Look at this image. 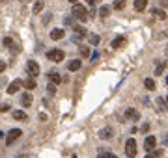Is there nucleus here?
<instances>
[{
	"label": "nucleus",
	"mask_w": 168,
	"mask_h": 158,
	"mask_svg": "<svg viewBox=\"0 0 168 158\" xmlns=\"http://www.w3.org/2000/svg\"><path fill=\"white\" fill-rule=\"evenodd\" d=\"M71 13H73V17H75L77 20H80V22H86V20L90 19V13H88V9H86L82 4H73Z\"/></svg>",
	"instance_id": "1"
},
{
	"label": "nucleus",
	"mask_w": 168,
	"mask_h": 158,
	"mask_svg": "<svg viewBox=\"0 0 168 158\" xmlns=\"http://www.w3.org/2000/svg\"><path fill=\"white\" fill-rule=\"evenodd\" d=\"M47 58H49L50 61H54V63H60V61H64L65 54H64V50H60V48H52V50L47 52Z\"/></svg>",
	"instance_id": "2"
},
{
	"label": "nucleus",
	"mask_w": 168,
	"mask_h": 158,
	"mask_svg": "<svg viewBox=\"0 0 168 158\" xmlns=\"http://www.w3.org/2000/svg\"><path fill=\"white\" fill-rule=\"evenodd\" d=\"M125 155L129 158L137 156V140H135V138H129V140L125 142Z\"/></svg>",
	"instance_id": "3"
},
{
	"label": "nucleus",
	"mask_w": 168,
	"mask_h": 158,
	"mask_svg": "<svg viewBox=\"0 0 168 158\" xmlns=\"http://www.w3.org/2000/svg\"><path fill=\"white\" fill-rule=\"evenodd\" d=\"M22 136V130L21 129H11L9 132H7V138H6V143L7 145H11V143H15L19 138Z\"/></svg>",
	"instance_id": "4"
},
{
	"label": "nucleus",
	"mask_w": 168,
	"mask_h": 158,
	"mask_svg": "<svg viewBox=\"0 0 168 158\" xmlns=\"http://www.w3.org/2000/svg\"><path fill=\"white\" fill-rule=\"evenodd\" d=\"M26 73H28V76H32V78H36L37 74H39V65L36 63V61H28L26 63Z\"/></svg>",
	"instance_id": "5"
},
{
	"label": "nucleus",
	"mask_w": 168,
	"mask_h": 158,
	"mask_svg": "<svg viewBox=\"0 0 168 158\" xmlns=\"http://www.w3.org/2000/svg\"><path fill=\"white\" fill-rule=\"evenodd\" d=\"M123 115H125L127 121H138V119H140V114H138V110H135V108H127Z\"/></svg>",
	"instance_id": "6"
},
{
	"label": "nucleus",
	"mask_w": 168,
	"mask_h": 158,
	"mask_svg": "<svg viewBox=\"0 0 168 158\" xmlns=\"http://www.w3.org/2000/svg\"><path fill=\"white\" fill-rule=\"evenodd\" d=\"M155 145H157V138H155V136H146V140H144V149L151 153V151L155 149Z\"/></svg>",
	"instance_id": "7"
},
{
	"label": "nucleus",
	"mask_w": 168,
	"mask_h": 158,
	"mask_svg": "<svg viewBox=\"0 0 168 158\" xmlns=\"http://www.w3.org/2000/svg\"><path fill=\"white\" fill-rule=\"evenodd\" d=\"M21 88H22V82H21L19 78H17V80H13V82H11V84L7 86V93H9V95H15V93H17V91H19Z\"/></svg>",
	"instance_id": "8"
},
{
	"label": "nucleus",
	"mask_w": 168,
	"mask_h": 158,
	"mask_svg": "<svg viewBox=\"0 0 168 158\" xmlns=\"http://www.w3.org/2000/svg\"><path fill=\"white\" fill-rule=\"evenodd\" d=\"M21 104H22L24 108H30V106H32V93H30V91H24V93L21 95Z\"/></svg>",
	"instance_id": "9"
},
{
	"label": "nucleus",
	"mask_w": 168,
	"mask_h": 158,
	"mask_svg": "<svg viewBox=\"0 0 168 158\" xmlns=\"http://www.w3.org/2000/svg\"><path fill=\"white\" fill-rule=\"evenodd\" d=\"M64 35H65V32H64L62 28H54V30L50 32V39H52V41H60V39H64Z\"/></svg>",
	"instance_id": "10"
},
{
	"label": "nucleus",
	"mask_w": 168,
	"mask_h": 158,
	"mask_svg": "<svg viewBox=\"0 0 168 158\" xmlns=\"http://www.w3.org/2000/svg\"><path fill=\"white\" fill-rule=\"evenodd\" d=\"M80 65H82V61H80V60H71V61L67 63V69H69L71 73H75V71H79V69H80Z\"/></svg>",
	"instance_id": "11"
},
{
	"label": "nucleus",
	"mask_w": 168,
	"mask_h": 158,
	"mask_svg": "<svg viewBox=\"0 0 168 158\" xmlns=\"http://www.w3.org/2000/svg\"><path fill=\"white\" fill-rule=\"evenodd\" d=\"M13 119H15V121H28V115H26L22 110H15V112H13Z\"/></svg>",
	"instance_id": "12"
},
{
	"label": "nucleus",
	"mask_w": 168,
	"mask_h": 158,
	"mask_svg": "<svg viewBox=\"0 0 168 158\" xmlns=\"http://www.w3.org/2000/svg\"><path fill=\"white\" fill-rule=\"evenodd\" d=\"M148 7V0H135V11H144Z\"/></svg>",
	"instance_id": "13"
},
{
	"label": "nucleus",
	"mask_w": 168,
	"mask_h": 158,
	"mask_svg": "<svg viewBox=\"0 0 168 158\" xmlns=\"http://www.w3.org/2000/svg\"><path fill=\"white\" fill-rule=\"evenodd\" d=\"M110 9H112L110 6H101V7H99V17H101V19H107V17L110 15Z\"/></svg>",
	"instance_id": "14"
},
{
	"label": "nucleus",
	"mask_w": 168,
	"mask_h": 158,
	"mask_svg": "<svg viewBox=\"0 0 168 158\" xmlns=\"http://www.w3.org/2000/svg\"><path fill=\"white\" fill-rule=\"evenodd\" d=\"M122 45H125V37H122V35H118V37L110 43V47H112V48H120Z\"/></svg>",
	"instance_id": "15"
},
{
	"label": "nucleus",
	"mask_w": 168,
	"mask_h": 158,
	"mask_svg": "<svg viewBox=\"0 0 168 158\" xmlns=\"http://www.w3.org/2000/svg\"><path fill=\"white\" fill-rule=\"evenodd\" d=\"M49 80L54 84V86H58V84H62V76L58 74V73H49Z\"/></svg>",
	"instance_id": "16"
},
{
	"label": "nucleus",
	"mask_w": 168,
	"mask_h": 158,
	"mask_svg": "<svg viewBox=\"0 0 168 158\" xmlns=\"http://www.w3.org/2000/svg\"><path fill=\"white\" fill-rule=\"evenodd\" d=\"M22 86H24V88H26L28 91H32V89H36V80H34V78L30 76V78H26V80L22 82Z\"/></svg>",
	"instance_id": "17"
},
{
	"label": "nucleus",
	"mask_w": 168,
	"mask_h": 158,
	"mask_svg": "<svg viewBox=\"0 0 168 158\" xmlns=\"http://www.w3.org/2000/svg\"><path fill=\"white\" fill-rule=\"evenodd\" d=\"M144 88H146L148 91H153V89L157 88V84H155L153 78H146V80H144Z\"/></svg>",
	"instance_id": "18"
},
{
	"label": "nucleus",
	"mask_w": 168,
	"mask_h": 158,
	"mask_svg": "<svg viewBox=\"0 0 168 158\" xmlns=\"http://www.w3.org/2000/svg\"><path fill=\"white\" fill-rule=\"evenodd\" d=\"M99 138H101V140H110V138H112V129H103V130H99Z\"/></svg>",
	"instance_id": "19"
},
{
	"label": "nucleus",
	"mask_w": 168,
	"mask_h": 158,
	"mask_svg": "<svg viewBox=\"0 0 168 158\" xmlns=\"http://www.w3.org/2000/svg\"><path fill=\"white\" fill-rule=\"evenodd\" d=\"M4 47L11 48L13 52H17V50H19V48H17V45H13V39H11V37H4Z\"/></svg>",
	"instance_id": "20"
},
{
	"label": "nucleus",
	"mask_w": 168,
	"mask_h": 158,
	"mask_svg": "<svg viewBox=\"0 0 168 158\" xmlns=\"http://www.w3.org/2000/svg\"><path fill=\"white\" fill-rule=\"evenodd\" d=\"M75 34H77V35H80V37H84V35L88 34V30H86L84 26H77V24H75Z\"/></svg>",
	"instance_id": "21"
},
{
	"label": "nucleus",
	"mask_w": 168,
	"mask_h": 158,
	"mask_svg": "<svg viewBox=\"0 0 168 158\" xmlns=\"http://www.w3.org/2000/svg\"><path fill=\"white\" fill-rule=\"evenodd\" d=\"M43 6H45V0H36V4H34V13H39V11L43 9Z\"/></svg>",
	"instance_id": "22"
},
{
	"label": "nucleus",
	"mask_w": 168,
	"mask_h": 158,
	"mask_svg": "<svg viewBox=\"0 0 168 158\" xmlns=\"http://www.w3.org/2000/svg\"><path fill=\"white\" fill-rule=\"evenodd\" d=\"M155 104H157V110H159V112H165V110H166V108H165V99H163V97H159V99L155 101Z\"/></svg>",
	"instance_id": "23"
},
{
	"label": "nucleus",
	"mask_w": 168,
	"mask_h": 158,
	"mask_svg": "<svg viewBox=\"0 0 168 158\" xmlns=\"http://www.w3.org/2000/svg\"><path fill=\"white\" fill-rule=\"evenodd\" d=\"M125 2H127V0H116V2H114V6H112V7H114V9H118V11H120V9H123V7H125Z\"/></svg>",
	"instance_id": "24"
},
{
	"label": "nucleus",
	"mask_w": 168,
	"mask_h": 158,
	"mask_svg": "<svg viewBox=\"0 0 168 158\" xmlns=\"http://www.w3.org/2000/svg\"><path fill=\"white\" fill-rule=\"evenodd\" d=\"M168 65V61H163V63H159L157 65V69H155V74L159 76V74H163V71H165V67Z\"/></svg>",
	"instance_id": "25"
},
{
	"label": "nucleus",
	"mask_w": 168,
	"mask_h": 158,
	"mask_svg": "<svg viewBox=\"0 0 168 158\" xmlns=\"http://www.w3.org/2000/svg\"><path fill=\"white\" fill-rule=\"evenodd\" d=\"M151 13H153L157 19H166V13H165V11H161V9H151Z\"/></svg>",
	"instance_id": "26"
},
{
	"label": "nucleus",
	"mask_w": 168,
	"mask_h": 158,
	"mask_svg": "<svg viewBox=\"0 0 168 158\" xmlns=\"http://www.w3.org/2000/svg\"><path fill=\"white\" fill-rule=\"evenodd\" d=\"M90 54H92L90 47H80V56H82V58H88Z\"/></svg>",
	"instance_id": "27"
},
{
	"label": "nucleus",
	"mask_w": 168,
	"mask_h": 158,
	"mask_svg": "<svg viewBox=\"0 0 168 158\" xmlns=\"http://www.w3.org/2000/svg\"><path fill=\"white\" fill-rule=\"evenodd\" d=\"M97 158H118V156H116V155H112V153H105V151H99Z\"/></svg>",
	"instance_id": "28"
},
{
	"label": "nucleus",
	"mask_w": 168,
	"mask_h": 158,
	"mask_svg": "<svg viewBox=\"0 0 168 158\" xmlns=\"http://www.w3.org/2000/svg\"><path fill=\"white\" fill-rule=\"evenodd\" d=\"M47 93H49V95H54V93H56V86H54V84H49V86H47Z\"/></svg>",
	"instance_id": "29"
},
{
	"label": "nucleus",
	"mask_w": 168,
	"mask_h": 158,
	"mask_svg": "<svg viewBox=\"0 0 168 158\" xmlns=\"http://www.w3.org/2000/svg\"><path fill=\"white\" fill-rule=\"evenodd\" d=\"M6 112H9V104H7V102L0 104V114H6Z\"/></svg>",
	"instance_id": "30"
},
{
	"label": "nucleus",
	"mask_w": 168,
	"mask_h": 158,
	"mask_svg": "<svg viewBox=\"0 0 168 158\" xmlns=\"http://www.w3.org/2000/svg\"><path fill=\"white\" fill-rule=\"evenodd\" d=\"M90 43H92V45H97V43H99V35H92V37H90Z\"/></svg>",
	"instance_id": "31"
},
{
	"label": "nucleus",
	"mask_w": 168,
	"mask_h": 158,
	"mask_svg": "<svg viewBox=\"0 0 168 158\" xmlns=\"http://www.w3.org/2000/svg\"><path fill=\"white\" fill-rule=\"evenodd\" d=\"M6 71V61H0V74Z\"/></svg>",
	"instance_id": "32"
},
{
	"label": "nucleus",
	"mask_w": 168,
	"mask_h": 158,
	"mask_svg": "<svg viewBox=\"0 0 168 158\" xmlns=\"http://www.w3.org/2000/svg\"><path fill=\"white\" fill-rule=\"evenodd\" d=\"M86 2H88L90 6H95V4H97V2H101V0H86Z\"/></svg>",
	"instance_id": "33"
},
{
	"label": "nucleus",
	"mask_w": 168,
	"mask_h": 158,
	"mask_svg": "<svg viewBox=\"0 0 168 158\" xmlns=\"http://www.w3.org/2000/svg\"><path fill=\"white\" fill-rule=\"evenodd\" d=\"M49 20H50V15H45V19H43V24H47Z\"/></svg>",
	"instance_id": "34"
},
{
	"label": "nucleus",
	"mask_w": 168,
	"mask_h": 158,
	"mask_svg": "<svg viewBox=\"0 0 168 158\" xmlns=\"http://www.w3.org/2000/svg\"><path fill=\"white\" fill-rule=\"evenodd\" d=\"M148 129H150V125L146 123V125H142V132H148Z\"/></svg>",
	"instance_id": "35"
},
{
	"label": "nucleus",
	"mask_w": 168,
	"mask_h": 158,
	"mask_svg": "<svg viewBox=\"0 0 168 158\" xmlns=\"http://www.w3.org/2000/svg\"><path fill=\"white\" fill-rule=\"evenodd\" d=\"M67 2H71V4H77V2H79V0H67Z\"/></svg>",
	"instance_id": "36"
},
{
	"label": "nucleus",
	"mask_w": 168,
	"mask_h": 158,
	"mask_svg": "<svg viewBox=\"0 0 168 158\" xmlns=\"http://www.w3.org/2000/svg\"><path fill=\"white\" fill-rule=\"evenodd\" d=\"M17 2H32V0H17Z\"/></svg>",
	"instance_id": "37"
},
{
	"label": "nucleus",
	"mask_w": 168,
	"mask_h": 158,
	"mask_svg": "<svg viewBox=\"0 0 168 158\" xmlns=\"http://www.w3.org/2000/svg\"><path fill=\"white\" fill-rule=\"evenodd\" d=\"M165 102H166V104H168V95H166V101H165Z\"/></svg>",
	"instance_id": "38"
},
{
	"label": "nucleus",
	"mask_w": 168,
	"mask_h": 158,
	"mask_svg": "<svg viewBox=\"0 0 168 158\" xmlns=\"http://www.w3.org/2000/svg\"><path fill=\"white\" fill-rule=\"evenodd\" d=\"M166 86H168V74H166Z\"/></svg>",
	"instance_id": "39"
},
{
	"label": "nucleus",
	"mask_w": 168,
	"mask_h": 158,
	"mask_svg": "<svg viewBox=\"0 0 168 158\" xmlns=\"http://www.w3.org/2000/svg\"><path fill=\"white\" fill-rule=\"evenodd\" d=\"M2 136H4V134H2V132H0V138H2Z\"/></svg>",
	"instance_id": "40"
},
{
	"label": "nucleus",
	"mask_w": 168,
	"mask_h": 158,
	"mask_svg": "<svg viewBox=\"0 0 168 158\" xmlns=\"http://www.w3.org/2000/svg\"><path fill=\"white\" fill-rule=\"evenodd\" d=\"M166 47H168V45H166Z\"/></svg>",
	"instance_id": "41"
}]
</instances>
